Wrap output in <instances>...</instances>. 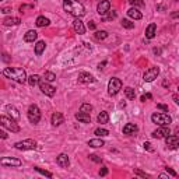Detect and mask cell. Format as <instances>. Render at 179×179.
<instances>
[{
	"instance_id": "cell-1",
	"label": "cell",
	"mask_w": 179,
	"mask_h": 179,
	"mask_svg": "<svg viewBox=\"0 0 179 179\" xmlns=\"http://www.w3.org/2000/svg\"><path fill=\"white\" fill-rule=\"evenodd\" d=\"M63 9L76 18H80L85 14L84 6L78 1V0H63Z\"/></svg>"
},
{
	"instance_id": "cell-2",
	"label": "cell",
	"mask_w": 179,
	"mask_h": 179,
	"mask_svg": "<svg viewBox=\"0 0 179 179\" xmlns=\"http://www.w3.org/2000/svg\"><path fill=\"white\" fill-rule=\"evenodd\" d=\"M3 74H4L7 78H11L17 83L24 84L27 81V74H25V70L20 69V67H6L3 70Z\"/></svg>"
},
{
	"instance_id": "cell-3",
	"label": "cell",
	"mask_w": 179,
	"mask_h": 179,
	"mask_svg": "<svg viewBox=\"0 0 179 179\" xmlns=\"http://www.w3.org/2000/svg\"><path fill=\"white\" fill-rule=\"evenodd\" d=\"M152 123L158 124V126H168L172 122V118L166 113H152L151 115Z\"/></svg>"
},
{
	"instance_id": "cell-4",
	"label": "cell",
	"mask_w": 179,
	"mask_h": 179,
	"mask_svg": "<svg viewBox=\"0 0 179 179\" xmlns=\"http://www.w3.org/2000/svg\"><path fill=\"white\" fill-rule=\"evenodd\" d=\"M0 122H1V126H3V127L9 129V130H11L14 133H18L20 132V126L15 123V119H13V118H7V116L3 115L0 118Z\"/></svg>"
},
{
	"instance_id": "cell-5",
	"label": "cell",
	"mask_w": 179,
	"mask_h": 179,
	"mask_svg": "<svg viewBox=\"0 0 179 179\" xmlns=\"http://www.w3.org/2000/svg\"><path fill=\"white\" fill-rule=\"evenodd\" d=\"M28 120L32 124H37L41 120V110L35 104L29 105V108H28Z\"/></svg>"
},
{
	"instance_id": "cell-6",
	"label": "cell",
	"mask_w": 179,
	"mask_h": 179,
	"mask_svg": "<svg viewBox=\"0 0 179 179\" xmlns=\"http://www.w3.org/2000/svg\"><path fill=\"white\" fill-rule=\"evenodd\" d=\"M120 90H122V81L116 77L110 78L109 84H108V92H109V95H116Z\"/></svg>"
},
{
	"instance_id": "cell-7",
	"label": "cell",
	"mask_w": 179,
	"mask_h": 179,
	"mask_svg": "<svg viewBox=\"0 0 179 179\" xmlns=\"http://www.w3.org/2000/svg\"><path fill=\"white\" fill-rule=\"evenodd\" d=\"M14 147L17 150H34V148H37V141L31 140V138H27V140H23V141H17L14 144Z\"/></svg>"
},
{
	"instance_id": "cell-8",
	"label": "cell",
	"mask_w": 179,
	"mask_h": 179,
	"mask_svg": "<svg viewBox=\"0 0 179 179\" xmlns=\"http://www.w3.org/2000/svg\"><path fill=\"white\" fill-rule=\"evenodd\" d=\"M158 74H160V69L158 67H150L146 73L143 74V80L146 83H151V81H154L158 77Z\"/></svg>"
},
{
	"instance_id": "cell-9",
	"label": "cell",
	"mask_w": 179,
	"mask_h": 179,
	"mask_svg": "<svg viewBox=\"0 0 179 179\" xmlns=\"http://www.w3.org/2000/svg\"><path fill=\"white\" fill-rule=\"evenodd\" d=\"M39 88H41V91L48 96H53L56 94V88L53 85L49 84V81H41L39 83Z\"/></svg>"
},
{
	"instance_id": "cell-10",
	"label": "cell",
	"mask_w": 179,
	"mask_h": 179,
	"mask_svg": "<svg viewBox=\"0 0 179 179\" xmlns=\"http://www.w3.org/2000/svg\"><path fill=\"white\" fill-rule=\"evenodd\" d=\"M165 144L169 150H176V148H179V137L178 136H175V134L166 136L165 137Z\"/></svg>"
},
{
	"instance_id": "cell-11",
	"label": "cell",
	"mask_w": 179,
	"mask_h": 179,
	"mask_svg": "<svg viewBox=\"0 0 179 179\" xmlns=\"http://www.w3.org/2000/svg\"><path fill=\"white\" fill-rule=\"evenodd\" d=\"M169 129H168V126H160V127L157 129V130H154L151 133V136L154 138H164L166 137V136H169Z\"/></svg>"
},
{
	"instance_id": "cell-12",
	"label": "cell",
	"mask_w": 179,
	"mask_h": 179,
	"mask_svg": "<svg viewBox=\"0 0 179 179\" xmlns=\"http://www.w3.org/2000/svg\"><path fill=\"white\" fill-rule=\"evenodd\" d=\"M109 10H110L109 0H101L98 7H96V13L99 14V15H105L106 13H109Z\"/></svg>"
},
{
	"instance_id": "cell-13",
	"label": "cell",
	"mask_w": 179,
	"mask_h": 179,
	"mask_svg": "<svg viewBox=\"0 0 179 179\" xmlns=\"http://www.w3.org/2000/svg\"><path fill=\"white\" fill-rule=\"evenodd\" d=\"M0 164L3 166H20L21 165V161L17 158H10V157H4L0 160Z\"/></svg>"
},
{
	"instance_id": "cell-14",
	"label": "cell",
	"mask_w": 179,
	"mask_h": 179,
	"mask_svg": "<svg viewBox=\"0 0 179 179\" xmlns=\"http://www.w3.org/2000/svg\"><path fill=\"white\" fill-rule=\"evenodd\" d=\"M78 81L80 83H84V84H88V83H95V78L92 77L90 73H85V71H81L78 74Z\"/></svg>"
},
{
	"instance_id": "cell-15",
	"label": "cell",
	"mask_w": 179,
	"mask_h": 179,
	"mask_svg": "<svg viewBox=\"0 0 179 179\" xmlns=\"http://www.w3.org/2000/svg\"><path fill=\"white\" fill-rule=\"evenodd\" d=\"M73 28H74V31L77 32V34H80V35H83L84 32H85V27H84L83 21H81L80 18H76V20H74Z\"/></svg>"
},
{
	"instance_id": "cell-16",
	"label": "cell",
	"mask_w": 179,
	"mask_h": 179,
	"mask_svg": "<svg viewBox=\"0 0 179 179\" xmlns=\"http://www.w3.org/2000/svg\"><path fill=\"white\" fill-rule=\"evenodd\" d=\"M64 122V116L60 113V112H55L52 115V124L53 126H60V124Z\"/></svg>"
},
{
	"instance_id": "cell-17",
	"label": "cell",
	"mask_w": 179,
	"mask_h": 179,
	"mask_svg": "<svg viewBox=\"0 0 179 179\" xmlns=\"http://www.w3.org/2000/svg\"><path fill=\"white\" fill-rule=\"evenodd\" d=\"M57 164H59L62 168H67L70 164L67 154H59V155H57Z\"/></svg>"
},
{
	"instance_id": "cell-18",
	"label": "cell",
	"mask_w": 179,
	"mask_h": 179,
	"mask_svg": "<svg viewBox=\"0 0 179 179\" xmlns=\"http://www.w3.org/2000/svg\"><path fill=\"white\" fill-rule=\"evenodd\" d=\"M76 119L78 122H83V123H91V118H90V113H84V112H78L76 113Z\"/></svg>"
},
{
	"instance_id": "cell-19",
	"label": "cell",
	"mask_w": 179,
	"mask_h": 179,
	"mask_svg": "<svg viewBox=\"0 0 179 179\" xmlns=\"http://www.w3.org/2000/svg\"><path fill=\"white\" fill-rule=\"evenodd\" d=\"M155 34H157V25L154 23H151L147 27V29H146V37L148 39H152V38L155 37Z\"/></svg>"
},
{
	"instance_id": "cell-20",
	"label": "cell",
	"mask_w": 179,
	"mask_h": 179,
	"mask_svg": "<svg viewBox=\"0 0 179 179\" xmlns=\"http://www.w3.org/2000/svg\"><path fill=\"white\" fill-rule=\"evenodd\" d=\"M37 38H38V32L34 31V29H29V31L25 32V35H24V41L25 42H34Z\"/></svg>"
},
{
	"instance_id": "cell-21",
	"label": "cell",
	"mask_w": 179,
	"mask_h": 179,
	"mask_svg": "<svg viewBox=\"0 0 179 179\" xmlns=\"http://www.w3.org/2000/svg\"><path fill=\"white\" fill-rule=\"evenodd\" d=\"M4 109H6V112H7V113H9V115L11 116V118H13V119H15V120H17V119H18V118H20L18 110L15 109V108H14L13 105H6V108H4Z\"/></svg>"
},
{
	"instance_id": "cell-22",
	"label": "cell",
	"mask_w": 179,
	"mask_h": 179,
	"mask_svg": "<svg viewBox=\"0 0 179 179\" xmlns=\"http://www.w3.org/2000/svg\"><path fill=\"white\" fill-rule=\"evenodd\" d=\"M137 132V126L134 123H126L123 126V133L124 134H133Z\"/></svg>"
},
{
	"instance_id": "cell-23",
	"label": "cell",
	"mask_w": 179,
	"mask_h": 179,
	"mask_svg": "<svg viewBox=\"0 0 179 179\" xmlns=\"http://www.w3.org/2000/svg\"><path fill=\"white\" fill-rule=\"evenodd\" d=\"M88 146L92 148H99L102 146H105V143L102 138H92V140H88Z\"/></svg>"
},
{
	"instance_id": "cell-24",
	"label": "cell",
	"mask_w": 179,
	"mask_h": 179,
	"mask_svg": "<svg viewBox=\"0 0 179 179\" xmlns=\"http://www.w3.org/2000/svg\"><path fill=\"white\" fill-rule=\"evenodd\" d=\"M127 14H129V17L133 18V20H141V17H143V14L140 13L136 7H132V9L127 11Z\"/></svg>"
},
{
	"instance_id": "cell-25",
	"label": "cell",
	"mask_w": 179,
	"mask_h": 179,
	"mask_svg": "<svg viewBox=\"0 0 179 179\" xmlns=\"http://www.w3.org/2000/svg\"><path fill=\"white\" fill-rule=\"evenodd\" d=\"M20 23H21V20L17 18V17H7V18H4V21H3V24H4L6 27H10V25H18Z\"/></svg>"
},
{
	"instance_id": "cell-26",
	"label": "cell",
	"mask_w": 179,
	"mask_h": 179,
	"mask_svg": "<svg viewBox=\"0 0 179 179\" xmlns=\"http://www.w3.org/2000/svg\"><path fill=\"white\" fill-rule=\"evenodd\" d=\"M28 83H29V85H31V87H35L37 84L41 83V77H39L38 74H32V76H29V77H28Z\"/></svg>"
},
{
	"instance_id": "cell-27",
	"label": "cell",
	"mask_w": 179,
	"mask_h": 179,
	"mask_svg": "<svg viewBox=\"0 0 179 179\" xmlns=\"http://www.w3.org/2000/svg\"><path fill=\"white\" fill-rule=\"evenodd\" d=\"M45 48H46V43L43 41L37 42V45H35V53H37L38 56L42 55V52L45 51Z\"/></svg>"
},
{
	"instance_id": "cell-28",
	"label": "cell",
	"mask_w": 179,
	"mask_h": 179,
	"mask_svg": "<svg viewBox=\"0 0 179 179\" xmlns=\"http://www.w3.org/2000/svg\"><path fill=\"white\" fill-rule=\"evenodd\" d=\"M49 23H51V21L46 18V17H43V15H39V17L37 18V25L38 27H48Z\"/></svg>"
},
{
	"instance_id": "cell-29",
	"label": "cell",
	"mask_w": 179,
	"mask_h": 179,
	"mask_svg": "<svg viewBox=\"0 0 179 179\" xmlns=\"http://www.w3.org/2000/svg\"><path fill=\"white\" fill-rule=\"evenodd\" d=\"M108 120H109V115H108V112H105V110L98 115V122H99V123H108Z\"/></svg>"
},
{
	"instance_id": "cell-30",
	"label": "cell",
	"mask_w": 179,
	"mask_h": 179,
	"mask_svg": "<svg viewBox=\"0 0 179 179\" xmlns=\"http://www.w3.org/2000/svg\"><path fill=\"white\" fill-rule=\"evenodd\" d=\"M124 94H126V96H127L129 99H134V96H136V91H134L132 87L124 88Z\"/></svg>"
},
{
	"instance_id": "cell-31",
	"label": "cell",
	"mask_w": 179,
	"mask_h": 179,
	"mask_svg": "<svg viewBox=\"0 0 179 179\" xmlns=\"http://www.w3.org/2000/svg\"><path fill=\"white\" fill-rule=\"evenodd\" d=\"M94 37H95V39H98V41H102V39L108 38V32L106 31H95Z\"/></svg>"
},
{
	"instance_id": "cell-32",
	"label": "cell",
	"mask_w": 179,
	"mask_h": 179,
	"mask_svg": "<svg viewBox=\"0 0 179 179\" xmlns=\"http://www.w3.org/2000/svg\"><path fill=\"white\" fill-rule=\"evenodd\" d=\"M94 134H96L98 137H105V136H108V134H109V132H108L106 129L98 127V129H95V132H94Z\"/></svg>"
},
{
	"instance_id": "cell-33",
	"label": "cell",
	"mask_w": 179,
	"mask_h": 179,
	"mask_svg": "<svg viewBox=\"0 0 179 179\" xmlns=\"http://www.w3.org/2000/svg\"><path fill=\"white\" fill-rule=\"evenodd\" d=\"M43 78H45V81H55L56 80V76L52 71H45V74H43Z\"/></svg>"
},
{
	"instance_id": "cell-34",
	"label": "cell",
	"mask_w": 179,
	"mask_h": 179,
	"mask_svg": "<svg viewBox=\"0 0 179 179\" xmlns=\"http://www.w3.org/2000/svg\"><path fill=\"white\" fill-rule=\"evenodd\" d=\"M80 110L84 112V113H91L92 112V105H90V104H83V105L80 106Z\"/></svg>"
},
{
	"instance_id": "cell-35",
	"label": "cell",
	"mask_w": 179,
	"mask_h": 179,
	"mask_svg": "<svg viewBox=\"0 0 179 179\" xmlns=\"http://www.w3.org/2000/svg\"><path fill=\"white\" fill-rule=\"evenodd\" d=\"M122 27L123 28H127V29H132V28L134 27V23H132L130 20H122Z\"/></svg>"
},
{
	"instance_id": "cell-36",
	"label": "cell",
	"mask_w": 179,
	"mask_h": 179,
	"mask_svg": "<svg viewBox=\"0 0 179 179\" xmlns=\"http://www.w3.org/2000/svg\"><path fill=\"white\" fill-rule=\"evenodd\" d=\"M35 171L39 172V174H42V175H45V176H48V178H52V174L48 172V171H43V169H41V168H35Z\"/></svg>"
},
{
	"instance_id": "cell-37",
	"label": "cell",
	"mask_w": 179,
	"mask_h": 179,
	"mask_svg": "<svg viewBox=\"0 0 179 179\" xmlns=\"http://www.w3.org/2000/svg\"><path fill=\"white\" fill-rule=\"evenodd\" d=\"M129 3L132 6H143L144 3H143V0H129Z\"/></svg>"
},
{
	"instance_id": "cell-38",
	"label": "cell",
	"mask_w": 179,
	"mask_h": 179,
	"mask_svg": "<svg viewBox=\"0 0 179 179\" xmlns=\"http://www.w3.org/2000/svg\"><path fill=\"white\" fill-rule=\"evenodd\" d=\"M115 18H116V11H113V10L110 11V10H109V15L105 17V21H106V20H115Z\"/></svg>"
},
{
	"instance_id": "cell-39",
	"label": "cell",
	"mask_w": 179,
	"mask_h": 179,
	"mask_svg": "<svg viewBox=\"0 0 179 179\" xmlns=\"http://www.w3.org/2000/svg\"><path fill=\"white\" fill-rule=\"evenodd\" d=\"M143 147H144V148H146V150H148V151H154V148H152L151 147V143H148V141H146V143H144V144H143Z\"/></svg>"
},
{
	"instance_id": "cell-40",
	"label": "cell",
	"mask_w": 179,
	"mask_h": 179,
	"mask_svg": "<svg viewBox=\"0 0 179 179\" xmlns=\"http://www.w3.org/2000/svg\"><path fill=\"white\" fill-rule=\"evenodd\" d=\"M165 171H166V172H168V174L171 175V176H174V178H175V176H176V175H178V174H176V172H175L174 169H172V168H169V166H166V168H165Z\"/></svg>"
},
{
	"instance_id": "cell-41",
	"label": "cell",
	"mask_w": 179,
	"mask_h": 179,
	"mask_svg": "<svg viewBox=\"0 0 179 179\" xmlns=\"http://www.w3.org/2000/svg\"><path fill=\"white\" fill-rule=\"evenodd\" d=\"M90 158H91L92 161H95V162H101V158H99V157L96 155V154H91V155H90Z\"/></svg>"
},
{
	"instance_id": "cell-42",
	"label": "cell",
	"mask_w": 179,
	"mask_h": 179,
	"mask_svg": "<svg viewBox=\"0 0 179 179\" xmlns=\"http://www.w3.org/2000/svg\"><path fill=\"white\" fill-rule=\"evenodd\" d=\"M106 174H108V168H106V166H102L101 169H99V175H101V176H105Z\"/></svg>"
},
{
	"instance_id": "cell-43",
	"label": "cell",
	"mask_w": 179,
	"mask_h": 179,
	"mask_svg": "<svg viewBox=\"0 0 179 179\" xmlns=\"http://www.w3.org/2000/svg\"><path fill=\"white\" fill-rule=\"evenodd\" d=\"M151 98H152L151 94H146V95H143V96H141V101H143V102H146V99H151Z\"/></svg>"
},
{
	"instance_id": "cell-44",
	"label": "cell",
	"mask_w": 179,
	"mask_h": 179,
	"mask_svg": "<svg viewBox=\"0 0 179 179\" xmlns=\"http://www.w3.org/2000/svg\"><path fill=\"white\" fill-rule=\"evenodd\" d=\"M157 108H158V109H162V110H168V106L164 105V104H158V105H157Z\"/></svg>"
},
{
	"instance_id": "cell-45",
	"label": "cell",
	"mask_w": 179,
	"mask_h": 179,
	"mask_svg": "<svg viewBox=\"0 0 179 179\" xmlns=\"http://www.w3.org/2000/svg\"><path fill=\"white\" fill-rule=\"evenodd\" d=\"M172 99L175 101V104H176V105H179V92H178V94H175V95L172 96Z\"/></svg>"
},
{
	"instance_id": "cell-46",
	"label": "cell",
	"mask_w": 179,
	"mask_h": 179,
	"mask_svg": "<svg viewBox=\"0 0 179 179\" xmlns=\"http://www.w3.org/2000/svg\"><path fill=\"white\" fill-rule=\"evenodd\" d=\"M88 28H90V29H95V23H94V21H90V23H88Z\"/></svg>"
},
{
	"instance_id": "cell-47",
	"label": "cell",
	"mask_w": 179,
	"mask_h": 179,
	"mask_svg": "<svg viewBox=\"0 0 179 179\" xmlns=\"http://www.w3.org/2000/svg\"><path fill=\"white\" fill-rule=\"evenodd\" d=\"M136 174L140 175V176H143V178H148V175H146L144 172H141V171H136Z\"/></svg>"
},
{
	"instance_id": "cell-48",
	"label": "cell",
	"mask_w": 179,
	"mask_h": 179,
	"mask_svg": "<svg viewBox=\"0 0 179 179\" xmlns=\"http://www.w3.org/2000/svg\"><path fill=\"white\" fill-rule=\"evenodd\" d=\"M10 11H11V9H10V7H4V9H1V13H4V14L10 13Z\"/></svg>"
},
{
	"instance_id": "cell-49",
	"label": "cell",
	"mask_w": 179,
	"mask_h": 179,
	"mask_svg": "<svg viewBox=\"0 0 179 179\" xmlns=\"http://www.w3.org/2000/svg\"><path fill=\"white\" fill-rule=\"evenodd\" d=\"M171 17H172V18H178V17H179V11H175V13H172V14H171Z\"/></svg>"
},
{
	"instance_id": "cell-50",
	"label": "cell",
	"mask_w": 179,
	"mask_h": 179,
	"mask_svg": "<svg viewBox=\"0 0 179 179\" xmlns=\"http://www.w3.org/2000/svg\"><path fill=\"white\" fill-rule=\"evenodd\" d=\"M0 134H1V138H7V134H6L4 132H1V133H0Z\"/></svg>"
},
{
	"instance_id": "cell-51",
	"label": "cell",
	"mask_w": 179,
	"mask_h": 179,
	"mask_svg": "<svg viewBox=\"0 0 179 179\" xmlns=\"http://www.w3.org/2000/svg\"><path fill=\"white\" fill-rule=\"evenodd\" d=\"M178 90H179V85H178Z\"/></svg>"
}]
</instances>
